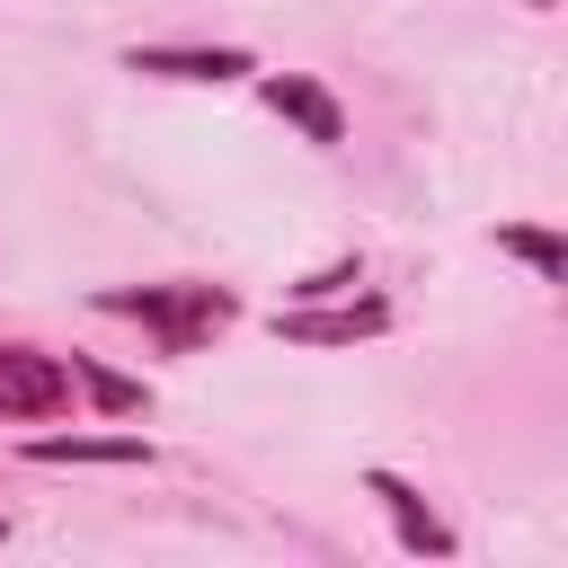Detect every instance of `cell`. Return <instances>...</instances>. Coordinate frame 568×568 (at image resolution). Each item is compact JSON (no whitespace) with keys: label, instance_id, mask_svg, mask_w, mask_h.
<instances>
[{"label":"cell","instance_id":"cell-7","mask_svg":"<svg viewBox=\"0 0 568 568\" xmlns=\"http://www.w3.org/2000/svg\"><path fill=\"white\" fill-rule=\"evenodd\" d=\"M27 462H36V470H71V462L142 470V462H151V444H142V435H27Z\"/></svg>","mask_w":568,"mask_h":568},{"label":"cell","instance_id":"cell-8","mask_svg":"<svg viewBox=\"0 0 568 568\" xmlns=\"http://www.w3.org/2000/svg\"><path fill=\"white\" fill-rule=\"evenodd\" d=\"M497 257L532 266V284H568V240L541 222H497Z\"/></svg>","mask_w":568,"mask_h":568},{"label":"cell","instance_id":"cell-3","mask_svg":"<svg viewBox=\"0 0 568 568\" xmlns=\"http://www.w3.org/2000/svg\"><path fill=\"white\" fill-rule=\"evenodd\" d=\"M390 302L382 293H328V302H284L275 311V337L284 346H364V337H390Z\"/></svg>","mask_w":568,"mask_h":568},{"label":"cell","instance_id":"cell-1","mask_svg":"<svg viewBox=\"0 0 568 568\" xmlns=\"http://www.w3.org/2000/svg\"><path fill=\"white\" fill-rule=\"evenodd\" d=\"M89 311L151 328L169 355H195V346H213V337L240 320L231 284H195V275H178V284H106V293H89Z\"/></svg>","mask_w":568,"mask_h":568},{"label":"cell","instance_id":"cell-4","mask_svg":"<svg viewBox=\"0 0 568 568\" xmlns=\"http://www.w3.org/2000/svg\"><path fill=\"white\" fill-rule=\"evenodd\" d=\"M115 62L133 80H178V89H222V80H248L257 71L248 44H124Z\"/></svg>","mask_w":568,"mask_h":568},{"label":"cell","instance_id":"cell-5","mask_svg":"<svg viewBox=\"0 0 568 568\" xmlns=\"http://www.w3.org/2000/svg\"><path fill=\"white\" fill-rule=\"evenodd\" d=\"M364 497L390 515V541H399L408 559H462L453 524L426 506V488H417V479H399V470H382V462H373V470H364Z\"/></svg>","mask_w":568,"mask_h":568},{"label":"cell","instance_id":"cell-6","mask_svg":"<svg viewBox=\"0 0 568 568\" xmlns=\"http://www.w3.org/2000/svg\"><path fill=\"white\" fill-rule=\"evenodd\" d=\"M248 80H257L266 115H284L311 151H337V142H346V106H337L328 80H311V71H248Z\"/></svg>","mask_w":568,"mask_h":568},{"label":"cell","instance_id":"cell-11","mask_svg":"<svg viewBox=\"0 0 568 568\" xmlns=\"http://www.w3.org/2000/svg\"><path fill=\"white\" fill-rule=\"evenodd\" d=\"M524 9H559V0H524Z\"/></svg>","mask_w":568,"mask_h":568},{"label":"cell","instance_id":"cell-2","mask_svg":"<svg viewBox=\"0 0 568 568\" xmlns=\"http://www.w3.org/2000/svg\"><path fill=\"white\" fill-rule=\"evenodd\" d=\"M0 417L9 426H53L71 417V364L27 346V337H0Z\"/></svg>","mask_w":568,"mask_h":568},{"label":"cell","instance_id":"cell-10","mask_svg":"<svg viewBox=\"0 0 568 568\" xmlns=\"http://www.w3.org/2000/svg\"><path fill=\"white\" fill-rule=\"evenodd\" d=\"M355 284H364V257L346 248V257H328V266L293 275V284H284V302H328V293H355Z\"/></svg>","mask_w":568,"mask_h":568},{"label":"cell","instance_id":"cell-9","mask_svg":"<svg viewBox=\"0 0 568 568\" xmlns=\"http://www.w3.org/2000/svg\"><path fill=\"white\" fill-rule=\"evenodd\" d=\"M71 390H89L106 417H142V408H151V382H133V373H106V364H89V355H71Z\"/></svg>","mask_w":568,"mask_h":568},{"label":"cell","instance_id":"cell-12","mask_svg":"<svg viewBox=\"0 0 568 568\" xmlns=\"http://www.w3.org/2000/svg\"><path fill=\"white\" fill-rule=\"evenodd\" d=\"M0 541H9V515H0Z\"/></svg>","mask_w":568,"mask_h":568}]
</instances>
